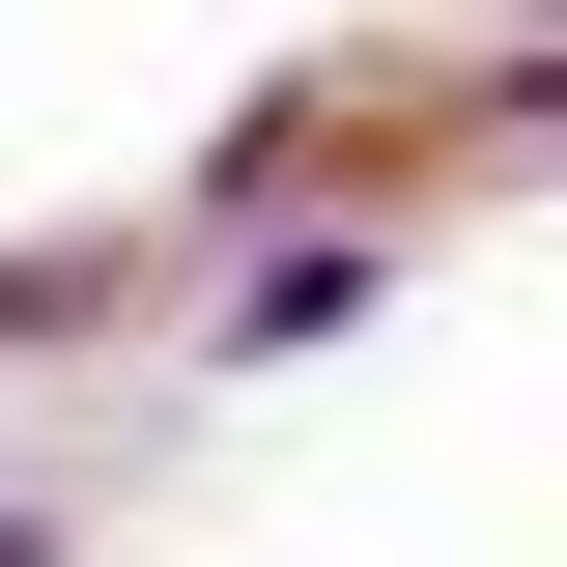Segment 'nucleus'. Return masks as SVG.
Listing matches in <instances>:
<instances>
[{"mask_svg":"<svg viewBox=\"0 0 567 567\" xmlns=\"http://www.w3.org/2000/svg\"><path fill=\"white\" fill-rule=\"evenodd\" d=\"M398 312V227H256V284L199 312V369H312V341H369Z\"/></svg>","mask_w":567,"mask_h":567,"instance_id":"f257e3e1","label":"nucleus"},{"mask_svg":"<svg viewBox=\"0 0 567 567\" xmlns=\"http://www.w3.org/2000/svg\"><path fill=\"white\" fill-rule=\"evenodd\" d=\"M114 312H142V227H114V256H85V227H58V256H0V341H114Z\"/></svg>","mask_w":567,"mask_h":567,"instance_id":"f03ea898","label":"nucleus"},{"mask_svg":"<svg viewBox=\"0 0 567 567\" xmlns=\"http://www.w3.org/2000/svg\"><path fill=\"white\" fill-rule=\"evenodd\" d=\"M58 539H85V511H58V483H0V567H58Z\"/></svg>","mask_w":567,"mask_h":567,"instance_id":"7ed1b4c3","label":"nucleus"}]
</instances>
